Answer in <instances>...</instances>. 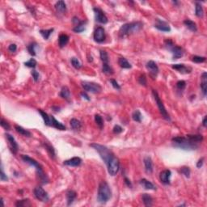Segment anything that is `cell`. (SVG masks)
<instances>
[{"label": "cell", "instance_id": "26", "mask_svg": "<svg viewBox=\"0 0 207 207\" xmlns=\"http://www.w3.org/2000/svg\"><path fill=\"white\" fill-rule=\"evenodd\" d=\"M43 146H45V150L47 151L49 156H50V158H52L53 159L56 158V153H55V150H54V146L50 145V144L47 143V142H44Z\"/></svg>", "mask_w": 207, "mask_h": 207}, {"label": "cell", "instance_id": "15", "mask_svg": "<svg viewBox=\"0 0 207 207\" xmlns=\"http://www.w3.org/2000/svg\"><path fill=\"white\" fill-rule=\"evenodd\" d=\"M172 175V172L168 169L162 171L159 174V179L162 184L163 185H169L170 184V178Z\"/></svg>", "mask_w": 207, "mask_h": 207}, {"label": "cell", "instance_id": "52", "mask_svg": "<svg viewBox=\"0 0 207 207\" xmlns=\"http://www.w3.org/2000/svg\"><path fill=\"white\" fill-rule=\"evenodd\" d=\"M173 45H174V43L172 42V41H171V40L169 39L164 41V46H165L168 49H170Z\"/></svg>", "mask_w": 207, "mask_h": 207}, {"label": "cell", "instance_id": "41", "mask_svg": "<svg viewBox=\"0 0 207 207\" xmlns=\"http://www.w3.org/2000/svg\"><path fill=\"white\" fill-rule=\"evenodd\" d=\"M132 118L134 122H142V113L139 110H135L133 113H132Z\"/></svg>", "mask_w": 207, "mask_h": 207}, {"label": "cell", "instance_id": "13", "mask_svg": "<svg viewBox=\"0 0 207 207\" xmlns=\"http://www.w3.org/2000/svg\"><path fill=\"white\" fill-rule=\"evenodd\" d=\"M6 139H8V144H9V147H10L11 151L12 152L14 155H16L19 150V146H18L17 142L15 141V139H14V137L12 135H11L9 134H5Z\"/></svg>", "mask_w": 207, "mask_h": 207}, {"label": "cell", "instance_id": "11", "mask_svg": "<svg viewBox=\"0 0 207 207\" xmlns=\"http://www.w3.org/2000/svg\"><path fill=\"white\" fill-rule=\"evenodd\" d=\"M93 39L97 43H102L105 40V30L103 27H97L93 33Z\"/></svg>", "mask_w": 207, "mask_h": 207}, {"label": "cell", "instance_id": "5", "mask_svg": "<svg viewBox=\"0 0 207 207\" xmlns=\"http://www.w3.org/2000/svg\"><path fill=\"white\" fill-rule=\"evenodd\" d=\"M90 146L93 147L95 151H97L99 155H100V158L102 159V160L105 162V164H107L109 163V161L114 156L112 151L105 146H103V145L97 143H92L90 144Z\"/></svg>", "mask_w": 207, "mask_h": 207}, {"label": "cell", "instance_id": "48", "mask_svg": "<svg viewBox=\"0 0 207 207\" xmlns=\"http://www.w3.org/2000/svg\"><path fill=\"white\" fill-rule=\"evenodd\" d=\"M0 125H1V126L3 127V129H5V130H9V129H11L10 124H9V123H8L5 119H4V118H2V119H1Z\"/></svg>", "mask_w": 207, "mask_h": 207}, {"label": "cell", "instance_id": "20", "mask_svg": "<svg viewBox=\"0 0 207 207\" xmlns=\"http://www.w3.org/2000/svg\"><path fill=\"white\" fill-rule=\"evenodd\" d=\"M54 8L56 9L57 13L58 14H64L66 12V4L64 1H58L55 3Z\"/></svg>", "mask_w": 207, "mask_h": 207}, {"label": "cell", "instance_id": "7", "mask_svg": "<svg viewBox=\"0 0 207 207\" xmlns=\"http://www.w3.org/2000/svg\"><path fill=\"white\" fill-rule=\"evenodd\" d=\"M82 87L84 89V91L88 92H92L97 94L100 93L102 91V88L100 84L92 82H87V81H83L82 82Z\"/></svg>", "mask_w": 207, "mask_h": 207}, {"label": "cell", "instance_id": "32", "mask_svg": "<svg viewBox=\"0 0 207 207\" xmlns=\"http://www.w3.org/2000/svg\"><path fill=\"white\" fill-rule=\"evenodd\" d=\"M142 198V202H143L144 205H146V206H151L153 205V198L151 197V196L147 194V193H143Z\"/></svg>", "mask_w": 207, "mask_h": 207}, {"label": "cell", "instance_id": "14", "mask_svg": "<svg viewBox=\"0 0 207 207\" xmlns=\"http://www.w3.org/2000/svg\"><path fill=\"white\" fill-rule=\"evenodd\" d=\"M156 23L155 25V28L161 32H170L171 27L168 23L160 19H156Z\"/></svg>", "mask_w": 207, "mask_h": 207}, {"label": "cell", "instance_id": "8", "mask_svg": "<svg viewBox=\"0 0 207 207\" xmlns=\"http://www.w3.org/2000/svg\"><path fill=\"white\" fill-rule=\"evenodd\" d=\"M106 165H107L108 172L109 173V175H111L112 176H114V175H117L120 169V163L118 159L116 158L115 156H113L109 161V163Z\"/></svg>", "mask_w": 207, "mask_h": 207}, {"label": "cell", "instance_id": "47", "mask_svg": "<svg viewBox=\"0 0 207 207\" xmlns=\"http://www.w3.org/2000/svg\"><path fill=\"white\" fill-rule=\"evenodd\" d=\"M206 58L205 57H201V56H193L192 58V61L193 62H196V63H202L205 62Z\"/></svg>", "mask_w": 207, "mask_h": 207}, {"label": "cell", "instance_id": "31", "mask_svg": "<svg viewBox=\"0 0 207 207\" xmlns=\"http://www.w3.org/2000/svg\"><path fill=\"white\" fill-rule=\"evenodd\" d=\"M196 7H195V15L198 18H202L204 15V11L202 8V6L200 2H195Z\"/></svg>", "mask_w": 207, "mask_h": 207}, {"label": "cell", "instance_id": "1", "mask_svg": "<svg viewBox=\"0 0 207 207\" xmlns=\"http://www.w3.org/2000/svg\"><path fill=\"white\" fill-rule=\"evenodd\" d=\"M202 140V134H189L186 137H174L172 139L173 146L184 151L197 150Z\"/></svg>", "mask_w": 207, "mask_h": 207}, {"label": "cell", "instance_id": "9", "mask_svg": "<svg viewBox=\"0 0 207 207\" xmlns=\"http://www.w3.org/2000/svg\"><path fill=\"white\" fill-rule=\"evenodd\" d=\"M34 196L37 199L42 202H47L49 200V194L42 187H37L34 189Z\"/></svg>", "mask_w": 207, "mask_h": 207}, {"label": "cell", "instance_id": "50", "mask_svg": "<svg viewBox=\"0 0 207 207\" xmlns=\"http://www.w3.org/2000/svg\"><path fill=\"white\" fill-rule=\"evenodd\" d=\"M0 180L2 181H8V177L7 176V175L3 171V164H1V172H0Z\"/></svg>", "mask_w": 207, "mask_h": 207}, {"label": "cell", "instance_id": "37", "mask_svg": "<svg viewBox=\"0 0 207 207\" xmlns=\"http://www.w3.org/2000/svg\"><path fill=\"white\" fill-rule=\"evenodd\" d=\"M102 71L103 73H105V75H112L114 73L113 69L109 66V63H103Z\"/></svg>", "mask_w": 207, "mask_h": 207}, {"label": "cell", "instance_id": "30", "mask_svg": "<svg viewBox=\"0 0 207 207\" xmlns=\"http://www.w3.org/2000/svg\"><path fill=\"white\" fill-rule=\"evenodd\" d=\"M184 24H185V26H186L190 31H192V32H197V25H196V23L193 22L192 20H189V19H188V20H185V21H184Z\"/></svg>", "mask_w": 207, "mask_h": 207}, {"label": "cell", "instance_id": "58", "mask_svg": "<svg viewBox=\"0 0 207 207\" xmlns=\"http://www.w3.org/2000/svg\"><path fill=\"white\" fill-rule=\"evenodd\" d=\"M81 96L83 98V99H85V100H88V101H90L91 100V99H90V97L88 96V94L86 92H81Z\"/></svg>", "mask_w": 207, "mask_h": 207}, {"label": "cell", "instance_id": "57", "mask_svg": "<svg viewBox=\"0 0 207 207\" xmlns=\"http://www.w3.org/2000/svg\"><path fill=\"white\" fill-rule=\"evenodd\" d=\"M124 180H125V184L128 186L129 188H132V183L131 181L128 179L127 177H125L124 178Z\"/></svg>", "mask_w": 207, "mask_h": 207}, {"label": "cell", "instance_id": "6", "mask_svg": "<svg viewBox=\"0 0 207 207\" xmlns=\"http://www.w3.org/2000/svg\"><path fill=\"white\" fill-rule=\"evenodd\" d=\"M152 95H153L154 99H155V100L156 105H157V106H158V109H159V112H160L161 115H162V117H163L166 121L170 122L171 118H170V117H169V114H168V112H167L165 106H164V105H163V101L161 100L158 92H157L155 90L152 89Z\"/></svg>", "mask_w": 207, "mask_h": 207}, {"label": "cell", "instance_id": "25", "mask_svg": "<svg viewBox=\"0 0 207 207\" xmlns=\"http://www.w3.org/2000/svg\"><path fill=\"white\" fill-rule=\"evenodd\" d=\"M86 25H87V21L86 20H83L78 23V25H75L73 28V31L76 33H81L83 31H85L86 29Z\"/></svg>", "mask_w": 207, "mask_h": 207}, {"label": "cell", "instance_id": "53", "mask_svg": "<svg viewBox=\"0 0 207 207\" xmlns=\"http://www.w3.org/2000/svg\"><path fill=\"white\" fill-rule=\"evenodd\" d=\"M31 75H32V78H33V79H34L35 82H37V81L39 80L40 75L37 71H35V70H32V71H31Z\"/></svg>", "mask_w": 207, "mask_h": 207}, {"label": "cell", "instance_id": "3", "mask_svg": "<svg viewBox=\"0 0 207 207\" xmlns=\"http://www.w3.org/2000/svg\"><path fill=\"white\" fill-rule=\"evenodd\" d=\"M21 159H22L23 161H24L25 163H28V164H29V165L36 168L37 175H38V177H39V179L41 180V182H42V184H47V183H48L49 179H48L47 175H45L44 172H43L42 165H41L37 161L35 160L34 159L29 157L28 155H21Z\"/></svg>", "mask_w": 207, "mask_h": 207}, {"label": "cell", "instance_id": "17", "mask_svg": "<svg viewBox=\"0 0 207 207\" xmlns=\"http://www.w3.org/2000/svg\"><path fill=\"white\" fill-rule=\"evenodd\" d=\"M172 67L181 74H189L192 72V68L189 66H186L185 64H174Z\"/></svg>", "mask_w": 207, "mask_h": 207}, {"label": "cell", "instance_id": "42", "mask_svg": "<svg viewBox=\"0 0 207 207\" xmlns=\"http://www.w3.org/2000/svg\"><path fill=\"white\" fill-rule=\"evenodd\" d=\"M95 123H96V125H97L98 126L100 127V129H102L103 127H104V121H103L102 117H101V116H100V115H99V114H95Z\"/></svg>", "mask_w": 207, "mask_h": 207}, {"label": "cell", "instance_id": "23", "mask_svg": "<svg viewBox=\"0 0 207 207\" xmlns=\"http://www.w3.org/2000/svg\"><path fill=\"white\" fill-rule=\"evenodd\" d=\"M59 95L62 98H63L67 101H70V100H71V92H70L68 87H66V86H64L62 88Z\"/></svg>", "mask_w": 207, "mask_h": 207}, {"label": "cell", "instance_id": "36", "mask_svg": "<svg viewBox=\"0 0 207 207\" xmlns=\"http://www.w3.org/2000/svg\"><path fill=\"white\" fill-rule=\"evenodd\" d=\"M54 31V28H49V29H42L40 30V33L42 35L45 40H48L50 37V35Z\"/></svg>", "mask_w": 207, "mask_h": 207}, {"label": "cell", "instance_id": "54", "mask_svg": "<svg viewBox=\"0 0 207 207\" xmlns=\"http://www.w3.org/2000/svg\"><path fill=\"white\" fill-rule=\"evenodd\" d=\"M112 131H113V133L116 134H121L122 131H123V129H122V126H120V125H116L114 127H113V129H112Z\"/></svg>", "mask_w": 207, "mask_h": 207}, {"label": "cell", "instance_id": "51", "mask_svg": "<svg viewBox=\"0 0 207 207\" xmlns=\"http://www.w3.org/2000/svg\"><path fill=\"white\" fill-rule=\"evenodd\" d=\"M110 83H111V84H112V86L113 87V88H115V89H117V90H121V86H120V84L117 82V80H115V79H113V78H111L110 79Z\"/></svg>", "mask_w": 207, "mask_h": 207}, {"label": "cell", "instance_id": "19", "mask_svg": "<svg viewBox=\"0 0 207 207\" xmlns=\"http://www.w3.org/2000/svg\"><path fill=\"white\" fill-rule=\"evenodd\" d=\"M145 170L148 174H151L153 172V162L150 156H146L143 159Z\"/></svg>", "mask_w": 207, "mask_h": 207}, {"label": "cell", "instance_id": "59", "mask_svg": "<svg viewBox=\"0 0 207 207\" xmlns=\"http://www.w3.org/2000/svg\"><path fill=\"white\" fill-rule=\"evenodd\" d=\"M81 20H79V19H78V17H76V16H75V17L73 18V20H72V22H73V24L75 25H77L78 24V23L80 22Z\"/></svg>", "mask_w": 207, "mask_h": 207}, {"label": "cell", "instance_id": "45", "mask_svg": "<svg viewBox=\"0 0 207 207\" xmlns=\"http://www.w3.org/2000/svg\"><path fill=\"white\" fill-rule=\"evenodd\" d=\"M180 172L182 173L183 175H185V177L189 178L190 174H191V171H190L189 168V167H182L181 169H180Z\"/></svg>", "mask_w": 207, "mask_h": 207}, {"label": "cell", "instance_id": "39", "mask_svg": "<svg viewBox=\"0 0 207 207\" xmlns=\"http://www.w3.org/2000/svg\"><path fill=\"white\" fill-rule=\"evenodd\" d=\"M31 203L28 199H23L19 200L15 202V206L17 207H23V206H30Z\"/></svg>", "mask_w": 207, "mask_h": 207}, {"label": "cell", "instance_id": "60", "mask_svg": "<svg viewBox=\"0 0 207 207\" xmlns=\"http://www.w3.org/2000/svg\"><path fill=\"white\" fill-rule=\"evenodd\" d=\"M206 119H207V117L206 116H205L204 118H203V120H202V125L204 127H206Z\"/></svg>", "mask_w": 207, "mask_h": 207}, {"label": "cell", "instance_id": "43", "mask_svg": "<svg viewBox=\"0 0 207 207\" xmlns=\"http://www.w3.org/2000/svg\"><path fill=\"white\" fill-rule=\"evenodd\" d=\"M71 65L75 67V69H80L81 66H82V65H81L80 62L78 61V58H72L71 59Z\"/></svg>", "mask_w": 207, "mask_h": 207}, {"label": "cell", "instance_id": "28", "mask_svg": "<svg viewBox=\"0 0 207 207\" xmlns=\"http://www.w3.org/2000/svg\"><path fill=\"white\" fill-rule=\"evenodd\" d=\"M38 112L41 113V115H42V118H43V120H44L45 125H47V126H51V125H52L51 116H49V115L47 114L46 112H44V111H42V109H38Z\"/></svg>", "mask_w": 207, "mask_h": 207}, {"label": "cell", "instance_id": "56", "mask_svg": "<svg viewBox=\"0 0 207 207\" xmlns=\"http://www.w3.org/2000/svg\"><path fill=\"white\" fill-rule=\"evenodd\" d=\"M204 157H202V158H201L199 159V160L197 161V168H201L203 166V163H204Z\"/></svg>", "mask_w": 207, "mask_h": 207}, {"label": "cell", "instance_id": "10", "mask_svg": "<svg viewBox=\"0 0 207 207\" xmlns=\"http://www.w3.org/2000/svg\"><path fill=\"white\" fill-rule=\"evenodd\" d=\"M93 11H94V13H95V20L96 22L103 24V25H105V24H107L109 22L108 17L100 8H94Z\"/></svg>", "mask_w": 207, "mask_h": 207}, {"label": "cell", "instance_id": "46", "mask_svg": "<svg viewBox=\"0 0 207 207\" xmlns=\"http://www.w3.org/2000/svg\"><path fill=\"white\" fill-rule=\"evenodd\" d=\"M185 88H186V82H185V81L180 80L176 83V88H177L179 91H180V92H182V91L185 90Z\"/></svg>", "mask_w": 207, "mask_h": 207}, {"label": "cell", "instance_id": "2", "mask_svg": "<svg viewBox=\"0 0 207 207\" xmlns=\"http://www.w3.org/2000/svg\"><path fill=\"white\" fill-rule=\"evenodd\" d=\"M142 27H143V24L140 21L125 24L120 28L119 37L121 38H124L129 35L139 32L142 28Z\"/></svg>", "mask_w": 207, "mask_h": 207}, {"label": "cell", "instance_id": "34", "mask_svg": "<svg viewBox=\"0 0 207 207\" xmlns=\"http://www.w3.org/2000/svg\"><path fill=\"white\" fill-rule=\"evenodd\" d=\"M118 64L123 69H130L132 67L131 64L129 63L128 60L125 58H120L118 59Z\"/></svg>", "mask_w": 207, "mask_h": 207}, {"label": "cell", "instance_id": "12", "mask_svg": "<svg viewBox=\"0 0 207 207\" xmlns=\"http://www.w3.org/2000/svg\"><path fill=\"white\" fill-rule=\"evenodd\" d=\"M146 66L147 71H149V75H150L151 78H153V79L156 78V77H157L159 74V71L157 64L154 61H149L147 62Z\"/></svg>", "mask_w": 207, "mask_h": 207}, {"label": "cell", "instance_id": "55", "mask_svg": "<svg viewBox=\"0 0 207 207\" xmlns=\"http://www.w3.org/2000/svg\"><path fill=\"white\" fill-rule=\"evenodd\" d=\"M16 49H17V46H16L15 44H11L9 47H8V50L12 52V53H14V52L16 51Z\"/></svg>", "mask_w": 207, "mask_h": 207}, {"label": "cell", "instance_id": "49", "mask_svg": "<svg viewBox=\"0 0 207 207\" xmlns=\"http://www.w3.org/2000/svg\"><path fill=\"white\" fill-rule=\"evenodd\" d=\"M139 83H140L142 86L146 87V83H147V81H146V75H145V74H142V75H141L139 76Z\"/></svg>", "mask_w": 207, "mask_h": 207}, {"label": "cell", "instance_id": "27", "mask_svg": "<svg viewBox=\"0 0 207 207\" xmlns=\"http://www.w3.org/2000/svg\"><path fill=\"white\" fill-rule=\"evenodd\" d=\"M69 36L66 34H61L58 37V45L60 48H63L68 44Z\"/></svg>", "mask_w": 207, "mask_h": 207}, {"label": "cell", "instance_id": "38", "mask_svg": "<svg viewBox=\"0 0 207 207\" xmlns=\"http://www.w3.org/2000/svg\"><path fill=\"white\" fill-rule=\"evenodd\" d=\"M100 56L103 63H109V54L105 50H100Z\"/></svg>", "mask_w": 207, "mask_h": 207}, {"label": "cell", "instance_id": "29", "mask_svg": "<svg viewBox=\"0 0 207 207\" xmlns=\"http://www.w3.org/2000/svg\"><path fill=\"white\" fill-rule=\"evenodd\" d=\"M51 126L54 127L55 129H59V130H66V125H64L63 124H62L61 122H59L58 121H57V120L55 119V117H53V116H51Z\"/></svg>", "mask_w": 207, "mask_h": 207}, {"label": "cell", "instance_id": "18", "mask_svg": "<svg viewBox=\"0 0 207 207\" xmlns=\"http://www.w3.org/2000/svg\"><path fill=\"white\" fill-rule=\"evenodd\" d=\"M82 163V159L79 157H73V158L64 161L63 164L70 167H78Z\"/></svg>", "mask_w": 207, "mask_h": 207}, {"label": "cell", "instance_id": "4", "mask_svg": "<svg viewBox=\"0 0 207 207\" xmlns=\"http://www.w3.org/2000/svg\"><path fill=\"white\" fill-rule=\"evenodd\" d=\"M111 197H112V191H111L109 185L105 181L100 182L99 185V188H98V202H100V204H105L109 201Z\"/></svg>", "mask_w": 207, "mask_h": 207}, {"label": "cell", "instance_id": "24", "mask_svg": "<svg viewBox=\"0 0 207 207\" xmlns=\"http://www.w3.org/2000/svg\"><path fill=\"white\" fill-rule=\"evenodd\" d=\"M77 197V193L74 190H69L66 192V201H67V205H71L75 200Z\"/></svg>", "mask_w": 207, "mask_h": 207}, {"label": "cell", "instance_id": "35", "mask_svg": "<svg viewBox=\"0 0 207 207\" xmlns=\"http://www.w3.org/2000/svg\"><path fill=\"white\" fill-rule=\"evenodd\" d=\"M70 125H71V128L74 130H78L82 127V124H81L80 121H78V119H75V118H72L70 121Z\"/></svg>", "mask_w": 207, "mask_h": 207}, {"label": "cell", "instance_id": "40", "mask_svg": "<svg viewBox=\"0 0 207 207\" xmlns=\"http://www.w3.org/2000/svg\"><path fill=\"white\" fill-rule=\"evenodd\" d=\"M37 45V44L36 42H32V43H30V44L27 46L28 51V53H29L32 56H36V50H35V48H36Z\"/></svg>", "mask_w": 207, "mask_h": 207}, {"label": "cell", "instance_id": "21", "mask_svg": "<svg viewBox=\"0 0 207 207\" xmlns=\"http://www.w3.org/2000/svg\"><path fill=\"white\" fill-rule=\"evenodd\" d=\"M139 183H140V185L142 186V188L146 190H155L156 189L155 185H154L153 183H151V181H149V180H146V179H144V178L143 179H142V180L139 181Z\"/></svg>", "mask_w": 207, "mask_h": 207}, {"label": "cell", "instance_id": "22", "mask_svg": "<svg viewBox=\"0 0 207 207\" xmlns=\"http://www.w3.org/2000/svg\"><path fill=\"white\" fill-rule=\"evenodd\" d=\"M202 82H201V88H202V94L204 96L206 95L207 92V73L204 72L202 75Z\"/></svg>", "mask_w": 207, "mask_h": 207}, {"label": "cell", "instance_id": "16", "mask_svg": "<svg viewBox=\"0 0 207 207\" xmlns=\"http://www.w3.org/2000/svg\"><path fill=\"white\" fill-rule=\"evenodd\" d=\"M171 53L172 54V58L175 60V59H179L180 58H182L184 56V50L181 47L177 46V45H173L170 49Z\"/></svg>", "mask_w": 207, "mask_h": 207}, {"label": "cell", "instance_id": "44", "mask_svg": "<svg viewBox=\"0 0 207 207\" xmlns=\"http://www.w3.org/2000/svg\"><path fill=\"white\" fill-rule=\"evenodd\" d=\"M25 65L26 66H28V67H29V68L34 69L37 66V61L34 58H31L28 62H25Z\"/></svg>", "mask_w": 207, "mask_h": 207}, {"label": "cell", "instance_id": "33", "mask_svg": "<svg viewBox=\"0 0 207 207\" xmlns=\"http://www.w3.org/2000/svg\"><path fill=\"white\" fill-rule=\"evenodd\" d=\"M15 129L17 133H19V134L23 135V136L31 137V135H32V134H31V132H29L28 130H27V129H24L23 127L20 126V125H15Z\"/></svg>", "mask_w": 207, "mask_h": 207}]
</instances>
